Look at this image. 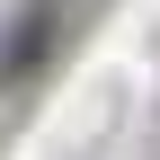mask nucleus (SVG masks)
I'll use <instances>...</instances> for the list:
<instances>
[{
    "label": "nucleus",
    "mask_w": 160,
    "mask_h": 160,
    "mask_svg": "<svg viewBox=\"0 0 160 160\" xmlns=\"http://www.w3.org/2000/svg\"><path fill=\"white\" fill-rule=\"evenodd\" d=\"M62 9H71V0H27V9H18V27H0V89H18V80H27V71L53 53Z\"/></svg>",
    "instance_id": "obj_1"
}]
</instances>
